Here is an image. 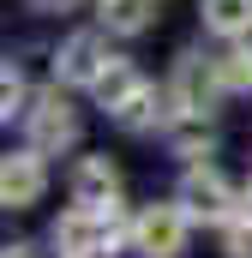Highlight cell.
Masks as SVG:
<instances>
[{
	"mask_svg": "<svg viewBox=\"0 0 252 258\" xmlns=\"http://www.w3.org/2000/svg\"><path fill=\"white\" fill-rule=\"evenodd\" d=\"M186 234H192V210L180 198L174 204H144L132 216V228H126L132 252H144V258H180L186 252Z\"/></svg>",
	"mask_w": 252,
	"mask_h": 258,
	"instance_id": "cell-1",
	"label": "cell"
},
{
	"mask_svg": "<svg viewBox=\"0 0 252 258\" xmlns=\"http://www.w3.org/2000/svg\"><path fill=\"white\" fill-rule=\"evenodd\" d=\"M162 96H168V114H174V120H204V114L216 108V96H228V90H222V78H216V60L180 54Z\"/></svg>",
	"mask_w": 252,
	"mask_h": 258,
	"instance_id": "cell-2",
	"label": "cell"
},
{
	"mask_svg": "<svg viewBox=\"0 0 252 258\" xmlns=\"http://www.w3.org/2000/svg\"><path fill=\"white\" fill-rule=\"evenodd\" d=\"M48 240H54L60 258H102V252H114L120 228H114V210H84V204H72L60 222H54Z\"/></svg>",
	"mask_w": 252,
	"mask_h": 258,
	"instance_id": "cell-3",
	"label": "cell"
},
{
	"mask_svg": "<svg viewBox=\"0 0 252 258\" xmlns=\"http://www.w3.org/2000/svg\"><path fill=\"white\" fill-rule=\"evenodd\" d=\"M180 204H186L192 216H204V222H228V216L240 210V192L222 180L216 162H186V174H180Z\"/></svg>",
	"mask_w": 252,
	"mask_h": 258,
	"instance_id": "cell-4",
	"label": "cell"
},
{
	"mask_svg": "<svg viewBox=\"0 0 252 258\" xmlns=\"http://www.w3.org/2000/svg\"><path fill=\"white\" fill-rule=\"evenodd\" d=\"M24 126H30V150L60 156V150L78 144V108H72L66 96H36L30 114H24Z\"/></svg>",
	"mask_w": 252,
	"mask_h": 258,
	"instance_id": "cell-5",
	"label": "cell"
},
{
	"mask_svg": "<svg viewBox=\"0 0 252 258\" xmlns=\"http://www.w3.org/2000/svg\"><path fill=\"white\" fill-rule=\"evenodd\" d=\"M48 192V168H42V150H6L0 162V204L6 210H30L36 198Z\"/></svg>",
	"mask_w": 252,
	"mask_h": 258,
	"instance_id": "cell-6",
	"label": "cell"
},
{
	"mask_svg": "<svg viewBox=\"0 0 252 258\" xmlns=\"http://www.w3.org/2000/svg\"><path fill=\"white\" fill-rule=\"evenodd\" d=\"M108 60H114L108 42L84 30V36H66V42H60V54H54V78H60V84H78V90H90V84L102 78V66H108Z\"/></svg>",
	"mask_w": 252,
	"mask_h": 258,
	"instance_id": "cell-7",
	"label": "cell"
},
{
	"mask_svg": "<svg viewBox=\"0 0 252 258\" xmlns=\"http://www.w3.org/2000/svg\"><path fill=\"white\" fill-rule=\"evenodd\" d=\"M72 204H84V210H114V204H120V168H114L108 156H78V168H72Z\"/></svg>",
	"mask_w": 252,
	"mask_h": 258,
	"instance_id": "cell-8",
	"label": "cell"
},
{
	"mask_svg": "<svg viewBox=\"0 0 252 258\" xmlns=\"http://www.w3.org/2000/svg\"><path fill=\"white\" fill-rule=\"evenodd\" d=\"M138 90H144V72H138V66H132V60H120V54H114V60L102 66V78L90 84V96H96V108H108V120L120 114L126 102L138 96Z\"/></svg>",
	"mask_w": 252,
	"mask_h": 258,
	"instance_id": "cell-9",
	"label": "cell"
},
{
	"mask_svg": "<svg viewBox=\"0 0 252 258\" xmlns=\"http://www.w3.org/2000/svg\"><path fill=\"white\" fill-rule=\"evenodd\" d=\"M96 24L108 36H144L156 24V0H96Z\"/></svg>",
	"mask_w": 252,
	"mask_h": 258,
	"instance_id": "cell-10",
	"label": "cell"
},
{
	"mask_svg": "<svg viewBox=\"0 0 252 258\" xmlns=\"http://www.w3.org/2000/svg\"><path fill=\"white\" fill-rule=\"evenodd\" d=\"M198 18L210 36L234 42V36H252V0H198Z\"/></svg>",
	"mask_w": 252,
	"mask_h": 258,
	"instance_id": "cell-11",
	"label": "cell"
},
{
	"mask_svg": "<svg viewBox=\"0 0 252 258\" xmlns=\"http://www.w3.org/2000/svg\"><path fill=\"white\" fill-rule=\"evenodd\" d=\"M216 78H222L228 96H252V42L246 36H234V42L216 54Z\"/></svg>",
	"mask_w": 252,
	"mask_h": 258,
	"instance_id": "cell-12",
	"label": "cell"
},
{
	"mask_svg": "<svg viewBox=\"0 0 252 258\" xmlns=\"http://www.w3.org/2000/svg\"><path fill=\"white\" fill-rule=\"evenodd\" d=\"M0 114H6V120H12V114H18V120L30 114V84H24V66L18 60H6V78H0Z\"/></svg>",
	"mask_w": 252,
	"mask_h": 258,
	"instance_id": "cell-13",
	"label": "cell"
},
{
	"mask_svg": "<svg viewBox=\"0 0 252 258\" xmlns=\"http://www.w3.org/2000/svg\"><path fill=\"white\" fill-rule=\"evenodd\" d=\"M30 6H36V12H78L84 0H30Z\"/></svg>",
	"mask_w": 252,
	"mask_h": 258,
	"instance_id": "cell-14",
	"label": "cell"
},
{
	"mask_svg": "<svg viewBox=\"0 0 252 258\" xmlns=\"http://www.w3.org/2000/svg\"><path fill=\"white\" fill-rule=\"evenodd\" d=\"M228 222H240V228H252V186H246V192H240V210H234Z\"/></svg>",
	"mask_w": 252,
	"mask_h": 258,
	"instance_id": "cell-15",
	"label": "cell"
},
{
	"mask_svg": "<svg viewBox=\"0 0 252 258\" xmlns=\"http://www.w3.org/2000/svg\"><path fill=\"white\" fill-rule=\"evenodd\" d=\"M6 258H42V252H36L30 240H18V246H6Z\"/></svg>",
	"mask_w": 252,
	"mask_h": 258,
	"instance_id": "cell-16",
	"label": "cell"
}]
</instances>
